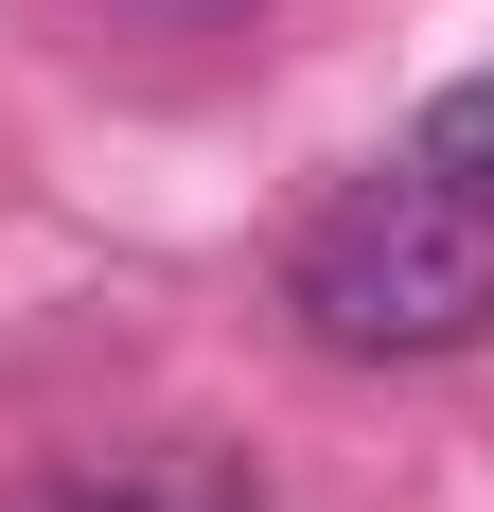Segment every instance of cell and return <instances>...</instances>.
Returning a JSON list of instances; mask_svg holds the SVG:
<instances>
[{
    "instance_id": "6da1fadb",
    "label": "cell",
    "mask_w": 494,
    "mask_h": 512,
    "mask_svg": "<svg viewBox=\"0 0 494 512\" xmlns=\"http://www.w3.org/2000/svg\"><path fill=\"white\" fill-rule=\"evenodd\" d=\"M283 301H300V336L353 354V371L477 354V336H494V212L442 195V177H371V195H336L318 230H300Z\"/></svg>"
},
{
    "instance_id": "7a4b0ae2",
    "label": "cell",
    "mask_w": 494,
    "mask_h": 512,
    "mask_svg": "<svg viewBox=\"0 0 494 512\" xmlns=\"http://www.w3.org/2000/svg\"><path fill=\"white\" fill-rule=\"evenodd\" d=\"M406 177H442V195L494 212V71H459L442 106H424V142H406Z\"/></svg>"
},
{
    "instance_id": "3957f363",
    "label": "cell",
    "mask_w": 494,
    "mask_h": 512,
    "mask_svg": "<svg viewBox=\"0 0 494 512\" xmlns=\"http://www.w3.org/2000/svg\"><path fill=\"white\" fill-rule=\"evenodd\" d=\"M53 512H230V477H195V495H53Z\"/></svg>"
}]
</instances>
